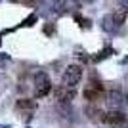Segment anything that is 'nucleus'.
I'll return each instance as SVG.
<instances>
[{
  "label": "nucleus",
  "mask_w": 128,
  "mask_h": 128,
  "mask_svg": "<svg viewBox=\"0 0 128 128\" xmlns=\"http://www.w3.org/2000/svg\"><path fill=\"white\" fill-rule=\"evenodd\" d=\"M32 84H34V98H46L52 92V80L44 71H38L34 75Z\"/></svg>",
  "instance_id": "obj_1"
},
{
  "label": "nucleus",
  "mask_w": 128,
  "mask_h": 128,
  "mask_svg": "<svg viewBox=\"0 0 128 128\" xmlns=\"http://www.w3.org/2000/svg\"><path fill=\"white\" fill-rule=\"evenodd\" d=\"M80 78H82V67H80V65H69V67L65 69V73H63L61 82H63L65 86L76 88L78 82H80Z\"/></svg>",
  "instance_id": "obj_2"
},
{
  "label": "nucleus",
  "mask_w": 128,
  "mask_h": 128,
  "mask_svg": "<svg viewBox=\"0 0 128 128\" xmlns=\"http://www.w3.org/2000/svg\"><path fill=\"white\" fill-rule=\"evenodd\" d=\"M75 94H76V88H71V86H65L63 82L56 88V100L59 103H71L75 100Z\"/></svg>",
  "instance_id": "obj_3"
},
{
  "label": "nucleus",
  "mask_w": 128,
  "mask_h": 128,
  "mask_svg": "<svg viewBox=\"0 0 128 128\" xmlns=\"http://www.w3.org/2000/svg\"><path fill=\"white\" fill-rule=\"evenodd\" d=\"M103 94V86L100 80H90L88 82V86H86L84 90V98L86 100H90V102H96V100H100Z\"/></svg>",
  "instance_id": "obj_4"
},
{
  "label": "nucleus",
  "mask_w": 128,
  "mask_h": 128,
  "mask_svg": "<svg viewBox=\"0 0 128 128\" xmlns=\"http://www.w3.org/2000/svg\"><path fill=\"white\" fill-rule=\"evenodd\" d=\"M107 103H109L113 109H120V107H124L128 103V96L122 94L120 90H111L107 94Z\"/></svg>",
  "instance_id": "obj_5"
},
{
  "label": "nucleus",
  "mask_w": 128,
  "mask_h": 128,
  "mask_svg": "<svg viewBox=\"0 0 128 128\" xmlns=\"http://www.w3.org/2000/svg\"><path fill=\"white\" fill-rule=\"evenodd\" d=\"M17 111L23 113V118L25 120H29V118L32 117V111L36 109V102L34 100H29V98H21V100H17Z\"/></svg>",
  "instance_id": "obj_6"
},
{
  "label": "nucleus",
  "mask_w": 128,
  "mask_h": 128,
  "mask_svg": "<svg viewBox=\"0 0 128 128\" xmlns=\"http://www.w3.org/2000/svg\"><path fill=\"white\" fill-rule=\"evenodd\" d=\"M103 120H105L107 124H111V126H122V124L126 122V115H124L120 109H113V111L103 115Z\"/></svg>",
  "instance_id": "obj_7"
},
{
  "label": "nucleus",
  "mask_w": 128,
  "mask_h": 128,
  "mask_svg": "<svg viewBox=\"0 0 128 128\" xmlns=\"http://www.w3.org/2000/svg\"><path fill=\"white\" fill-rule=\"evenodd\" d=\"M102 27H103V31H107V32H115L120 25L115 21V17H113V14H111V16H105V17H103Z\"/></svg>",
  "instance_id": "obj_8"
},
{
  "label": "nucleus",
  "mask_w": 128,
  "mask_h": 128,
  "mask_svg": "<svg viewBox=\"0 0 128 128\" xmlns=\"http://www.w3.org/2000/svg\"><path fill=\"white\" fill-rule=\"evenodd\" d=\"M0 128H6V126H4V124H0Z\"/></svg>",
  "instance_id": "obj_9"
}]
</instances>
